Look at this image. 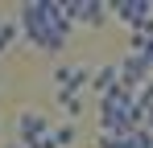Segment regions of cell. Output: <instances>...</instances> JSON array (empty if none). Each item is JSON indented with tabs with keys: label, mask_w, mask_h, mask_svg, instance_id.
I'll use <instances>...</instances> for the list:
<instances>
[{
	"label": "cell",
	"mask_w": 153,
	"mask_h": 148,
	"mask_svg": "<svg viewBox=\"0 0 153 148\" xmlns=\"http://www.w3.org/2000/svg\"><path fill=\"white\" fill-rule=\"evenodd\" d=\"M17 25H21V37L42 53H62L75 29L62 0H25L17 12Z\"/></svg>",
	"instance_id": "obj_1"
},
{
	"label": "cell",
	"mask_w": 153,
	"mask_h": 148,
	"mask_svg": "<svg viewBox=\"0 0 153 148\" xmlns=\"http://www.w3.org/2000/svg\"><path fill=\"white\" fill-rule=\"evenodd\" d=\"M100 123H103V136H124L132 127H141V119H137V95L128 86H116V91L100 95Z\"/></svg>",
	"instance_id": "obj_2"
},
{
	"label": "cell",
	"mask_w": 153,
	"mask_h": 148,
	"mask_svg": "<svg viewBox=\"0 0 153 148\" xmlns=\"http://www.w3.org/2000/svg\"><path fill=\"white\" fill-rule=\"evenodd\" d=\"M112 17L132 25V33L153 37V0H116L112 4Z\"/></svg>",
	"instance_id": "obj_3"
},
{
	"label": "cell",
	"mask_w": 153,
	"mask_h": 148,
	"mask_svg": "<svg viewBox=\"0 0 153 148\" xmlns=\"http://www.w3.org/2000/svg\"><path fill=\"white\" fill-rule=\"evenodd\" d=\"M62 4H66L71 25H87V29H100L112 17V4H103V0H62Z\"/></svg>",
	"instance_id": "obj_4"
},
{
	"label": "cell",
	"mask_w": 153,
	"mask_h": 148,
	"mask_svg": "<svg viewBox=\"0 0 153 148\" xmlns=\"http://www.w3.org/2000/svg\"><path fill=\"white\" fill-rule=\"evenodd\" d=\"M95 70L87 66H58L54 70V86H58V99H83V91L91 86Z\"/></svg>",
	"instance_id": "obj_5"
},
{
	"label": "cell",
	"mask_w": 153,
	"mask_h": 148,
	"mask_svg": "<svg viewBox=\"0 0 153 148\" xmlns=\"http://www.w3.org/2000/svg\"><path fill=\"white\" fill-rule=\"evenodd\" d=\"M116 66H120V86H128V91H145L153 78H149V62L141 58V53H124V58H116Z\"/></svg>",
	"instance_id": "obj_6"
},
{
	"label": "cell",
	"mask_w": 153,
	"mask_h": 148,
	"mask_svg": "<svg viewBox=\"0 0 153 148\" xmlns=\"http://www.w3.org/2000/svg\"><path fill=\"white\" fill-rule=\"evenodd\" d=\"M54 132V123L46 119V115H42V111H21V115H17V144H37V140H42V136H50Z\"/></svg>",
	"instance_id": "obj_7"
},
{
	"label": "cell",
	"mask_w": 153,
	"mask_h": 148,
	"mask_svg": "<svg viewBox=\"0 0 153 148\" xmlns=\"http://www.w3.org/2000/svg\"><path fill=\"white\" fill-rule=\"evenodd\" d=\"M116 86H120V66H116V62H103L100 70H95V78H91V91L108 95V91H116Z\"/></svg>",
	"instance_id": "obj_8"
},
{
	"label": "cell",
	"mask_w": 153,
	"mask_h": 148,
	"mask_svg": "<svg viewBox=\"0 0 153 148\" xmlns=\"http://www.w3.org/2000/svg\"><path fill=\"white\" fill-rule=\"evenodd\" d=\"M17 37H21V25L17 21H0V53L17 45Z\"/></svg>",
	"instance_id": "obj_9"
},
{
	"label": "cell",
	"mask_w": 153,
	"mask_h": 148,
	"mask_svg": "<svg viewBox=\"0 0 153 148\" xmlns=\"http://www.w3.org/2000/svg\"><path fill=\"white\" fill-rule=\"evenodd\" d=\"M54 136H58V144H62V148H71V144L79 140V127H75V123H58Z\"/></svg>",
	"instance_id": "obj_10"
},
{
	"label": "cell",
	"mask_w": 153,
	"mask_h": 148,
	"mask_svg": "<svg viewBox=\"0 0 153 148\" xmlns=\"http://www.w3.org/2000/svg\"><path fill=\"white\" fill-rule=\"evenodd\" d=\"M58 107H62L71 119H79V115H83V99H58Z\"/></svg>",
	"instance_id": "obj_11"
},
{
	"label": "cell",
	"mask_w": 153,
	"mask_h": 148,
	"mask_svg": "<svg viewBox=\"0 0 153 148\" xmlns=\"http://www.w3.org/2000/svg\"><path fill=\"white\" fill-rule=\"evenodd\" d=\"M29 148H62V144H58V136H54V132H50V136H42L37 144H29Z\"/></svg>",
	"instance_id": "obj_12"
},
{
	"label": "cell",
	"mask_w": 153,
	"mask_h": 148,
	"mask_svg": "<svg viewBox=\"0 0 153 148\" xmlns=\"http://www.w3.org/2000/svg\"><path fill=\"white\" fill-rule=\"evenodd\" d=\"M4 148H25V144H17V140H8V144H4Z\"/></svg>",
	"instance_id": "obj_13"
}]
</instances>
